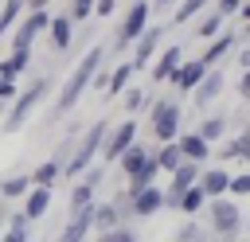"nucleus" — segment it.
I'll return each instance as SVG.
<instances>
[{"mask_svg": "<svg viewBox=\"0 0 250 242\" xmlns=\"http://www.w3.org/2000/svg\"><path fill=\"white\" fill-rule=\"evenodd\" d=\"M98 62H102V47H90V51L82 55V62L70 70V78H66V86H62V94H59V101H55V117H62L66 109H74V101L82 98V90H86L90 78L98 74Z\"/></svg>", "mask_w": 250, "mask_h": 242, "instance_id": "1", "label": "nucleus"}, {"mask_svg": "<svg viewBox=\"0 0 250 242\" xmlns=\"http://www.w3.org/2000/svg\"><path fill=\"white\" fill-rule=\"evenodd\" d=\"M105 133H109V121H94V129L82 137V144H78V148H74V156L62 164V172H66V176H78L82 168H90V160H94V152L102 148Z\"/></svg>", "mask_w": 250, "mask_h": 242, "instance_id": "2", "label": "nucleus"}, {"mask_svg": "<svg viewBox=\"0 0 250 242\" xmlns=\"http://www.w3.org/2000/svg\"><path fill=\"white\" fill-rule=\"evenodd\" d=\"M238 222H242L238 203L227 199V195H211V226H215V234L234 238V234H238Z\"/></svg>", "mask_w": 250, "mask_h": 242, "instance_id": "3", "label": "nucleus"}, {"mask_svg": "<svg viewBox=\"0 0 250 242\" xmlns=\"http://www.w3.org/2000/svg\"><path fill=\"white\" fill-rule=\"evenodd\" d=\"M148 23V0H133L129 4V12H125V20H121V27H117V51H125L137 35H141V27Z\"/></svg>", "mask_w": 250, "mask_h": 242, "instance_id": "4", "label": "nucleus"}, {"mask_svg": "<svg viewBox=\"0 0 250 242\" xmlns=\"http://www.w3.org/2000/svg\"><path fill=\"white\" fill-rule=\"evenodd\" d=\"M43 94H47V78H39L31 90H23V94H20V101L12 105V113H8V121H4V129H8V133H16V129L31 117V109L39 105V98H43Z\"/></svg>", "mask_w": 250, "mask_h": 242, "instance_id": "5", "label": "nucleus"}, {"mask_svg": "<svg viewBox=\"0 0 250 242\" xmlns=\"http://www.w3.org/2000/svg\"><path fill=\"white\" fill-rule=\"evenodd\" d=\"M152 133H156V141H176V133H180V105L176 101L152 105Z\"/></svg>", "mask_w": 250, "mask_h": 242, "instance_id": "6", "label": "nucleus"}, {"mask_svg": "<svg viewBox=\"0 0 250 242\" xmlns=\"http://www.w3.org/2000/svg\"><path fill=\"white\" fill-rule=\"evenodd\" d=\"M47 12L43 8H31V16H23L20 20V31H16V39H12V51H27L31 47V39L39 35V31H47Z\"/></svg>", "mask_w": 250, "mask_h": 242, "instance_id": "7", "label": "nucleus"}, {"mask_svg": "<svg viewBox=\"0 0 250 242\" xmlns=\"http://www.w3.org/2000/svg\"><path fill=\"white\" fill-rule=\"evenodd\" d=\"M133 141H137V121H121L117 129H109V133H105V141H102V148H98V152H102L105 160H117V156H121V148H125V144H133Z\"/></svg>", "mask_w": 250, "mask_h": 242, "instance_id": "8", "label": "nucleus"}, {"mask_svg": "<svg viewBox=\"0 0 250 242\" xmlns=\"http://www.w3.org/2000/svg\"><path fill=\"white\" fill-rule=\"evenodd\" d=\"M160 199H164V191H160L156 183H145V187H137V191L129 195V215L148 219V215H156V211H160Z\"/></svg>", "mask_w": 250, "mask_h": 242, "instance_id": "9", "label": "nucleus"}, {"mask_svg": "<svg viewBox=\"0 0 250 242\" xmlns=\"http://www.w3.org/2000/svg\"><path fill=\"white\" fill-rule=\"evenodd\" d=\"M203 70H207V62H203V59H188V62L180 59V62H176V70L168 74V82H176L180 90H191V86L203 78Z\"/></svg>", "mask_w": 250, "mask_h": 242, "instance_id": "10", "label": "nucleus"}, {"mask_svg": "<svg viewBox=\"0 0 250 242\" xmlns=\"http://www.w3.org/2000/svg\"><path fill=\"white\" fill-rule=\"evenodd\" d=\"M133 43H137V51H133L129 62H133V70H137V66H145V62L152 59V51H156V43H160V27H148V23H145L141 35H137Z\"/></svg>", "mask_w": 250, "mask_h": 242, "instance_id": "11", "label": "nucleus"}, {"mask_svg": "<svg viewBox=\"0 0 250 242\" xmlns=\"http://www.w3.org/2000/svg\"><path fill=\"white\" fill-rule=\"evenodd\" d=\"M191 94H195V101H199V105L215 101V98L223 94V70H211V66H207V70H203V78L191 86Z\"/></svg>", "mask_w": 250, "mask_h": 242, "instance_id": "12", "label": "nucleus"}, {"mask_svg": "<svg viewBox=\"0 0 250 242\" xmlns=\"http://www.w3.org/2000/svg\"><path fill=\"white\" fill-rule=\"evenodd\" d=\"M176 148L184 152V160H207L211 156V144L199 133H176Z\"/></svg>", "mask_w": 250, "mask_h": 242, "instance_id": "13", "label": "nucleus"}, {"mask_svg": "<svg viewBox=\"0 0 250 242\" xmlns=\"http://www.w3.org/2000/svg\"><path fill=\"white\" fill-rule=\"evenodd\" d=\"M23 195H27V203H23V215H27V219H39V215L51 207V183H31Z\"/></svg>", "mask_w": 250, "mask_h": 242, "instance_id": "14", "label": "nucleus"}, {"mask_svg": "<svg viewBox=\"0 0 250 242\" xmlns=\"http://www.w3.org/2000/svg\"><path fill=\"white\" fill-rule=\"evenodd\" d=\"M47 31H51L55 51H66V47L74 43V20H70V16H55V20H47Z\"/></svg>", "mask_w": 250, "mask_h": 242, "instance_id": "15", "label": "nucleus"}, {"mask_svg": "<svg viewBox=\"0 0 250 242\" xmlns=\"http://www.w3.org/2000/svg\"><path fill=\"white\" fill-rule=\"evenodd\" d=\"M90 226H94V203H86V207L74 211V219H70V226L62 230V238H66V242H78V238L90 234Z\"/></svg>", "mask_w": 250, "mask_h": 242, "instance_id": "16", "label": "nucleus"}, {"mask_svg": "<svg viewBox=\"0 0 250 242\" xmlns=\"http://www.w3.org/2000/svg\"><path fill=\"white\" fill-rule=\"evenodd\" d=\"M180 59H184V47H164V55H160L156 66H152V82H168V74L176 70Z\"/></svg>", "mask_w": 250, "mask_h": 242, "instance_id": "17", "label": "nucleus"}, {"mask_svg": "<svg viewBox=\"0 0 250 242\" xmlns=\"http://www.w3.org/2000/svg\"><path fill=\"white\" fill-rule=\"evenodd\" d=\"M227 180H230V176H227L223 168H207V172H199V180H195V183H199V187H203V195L211 199V195H223V191H227Z\"/></svg>", "mask_w": 250, "mask_h": 242, "instance_id": "18", "label": "nucleus"}, {"mask_svg": "<svg viewBox=\"0 0 250 242\" xmlns=\"http://www.w3.org/2000/svg\"><path fill=\"white\" fill-rule=\"evenodd\" d=\"M148 156H152L148 148H141V144H125V148H121V156H117V164L125 168V176H133V172H141V164H145Z\"/></svg>", "mask_w": 250, "mask_h": 242, "instance_id": "19", "label": "nucleus"}, {"mask_svg": "<svg viewBox=\"0 0 250 242\" xmlns=\"http://www.w3.org/2000/svg\"><path fill=\"white\" fill-rule=\"evenodd\" d=\"M203 203H207L203 187H199V183H188V187L180 191V207H176V211H184V215H195V211H199Z\"/></svg>", "mask_w": 250, "mask_h": 242, "instance_id": "20", "label": "nucleus"}, {"mask_svg": "<svg viewBox=\"0 0 250 242\" xmlns=\"http://www.w3.org/2000/svg\"><path fill=\"white\" fill-rule=\"evenodd\" d=\"M180 160H184V152L176 148V141H160V148H156V168H160V172H172Z\"/></svg>", "mask_w": 250, "mask_h": 242, "instance_id": "21", "label": "nucleus"}, {"mask_svg": "<svg viewBox=\"0 0 250 242\" xmlns=\"http://www.w3.org/2000/svg\"><path fill=\"white\" fill-rule=\"evenodd\" d=\"M234 43H238V35H219V39H211V43H207V51H203V62H207V66H211V62H219Z\"/></svg>", "mask_w": 250, "mask_h": 242, "instance_id": "22", "label": "nucleus"}, {"mask_svg": "<svg viewBox=\"0 0 250 242\" xmlns=\"http://www.w3.org/2000/svg\"><path fill=\"white\" fill-rule=\"evenodd\" d=\"M4 238H12V242H27V238H31V219H27L23 211H20V215H12V219H8Z\"/></svg>", "mask_w": 250, "mask_h": 242, "instance_id": "23", "label": "nucleus"}, {"mask_svg": "<svg viewBox=\"0 0 250 242\" xmlns=\"http://www.w3.org/2000/svg\"><path fill=\"white\" fill-rule=\"evenodd\" d=\"M129 78H133V62H121L113 74H105V90H109V94H121V90L129 86Z\"/></svg>", "mask_w": 250, "mask_h": 242, "instance_id": "24", "label": "nucleus"}, {"mask_svg": "<svg viewBox=\"0 0 250 242\" xmlns=\"http://www.w3.org/2000/svg\"><path fill=\"white\" fill-rule=\"evenodd\" d=\"M113 222H121V211H117L113 203H94V226L105 230V226H113Z\"/></svg>", "mask_w": 250, "mask_h": 242, "instance_id": "25", "label": "nucleus"}, {"mask_svg": "<svg viewBox=\"0 0 250 242\" xmlns=\"http://www.w3.org/2000/svg\"><path fill=\"white\" fill-rule=\"evenodd\" d=\"M27 59H31V47H27V51H12V59L0 62V78H16V74L27 66Z\"/></svg>", "mask_w": 250, "mask_h": 242, "instance_id": "26", "label": "nucleus"}, {"mask_svg": "<svg viewBox=\"0 0 250 242\" xmlns=\"http://www.w3.org/2000/svg\"><path fill=\"white\" fill-rule=\"evenodd\" d=\"M27 187H31V176H8V180H0V195H4V199L23 195Z\"/></svg>", "mask_w": 250, "mask_h": 242, "instance_id": "27", "label": "nucleus"}, {"mask_svg": "<svg viewBox=\"0 0 250 242\" xmlns=\"http://www.w3.org/2000/svg\"><path fill=\"white\" fill-rule=\"evenodd\" d=\"M223 133H227V121H223V117H207V121L199 125V137H203L207 144H215V141H223Z\"/></svg>", "mask_w": 250, "mask_h": 242, "instance_id": "28", "label": "nucleus"}, {"mask_svg": "<svg viewBox=\"0 0 250 242\" xmlns=\"http://www.w3.org/2000/svg\"><path fill=\"white\" fill-rule=\"evenodd\" d=\"M59 172H62V164H59V160H43V164L31 172V183H55V180H59Z\"/></svg>", "mask_w": 250, "mask_h": 242, "instance_id": "29", "label": "nucleus"}, {"mask_svg": "<svg viewBox=\"0 0 250 242\" xmlns=\"http://www.w3.org/2000/svg\"><path fill=\"white\" fill-rule=\"evenodd\" d=\"M23 4H27V0H4V8H0V35H4V31H8L16 20H20Z\"/></svg>", "mask_w": 250, "mask_h": 242, "instance_id": "30", "label": "nucleus"}, {"mask_svg": "<svg viewBox=\"0 0 250 242\" xmlns=\"http://www.w3.org/2000/svg\"><path fill=\"white\" fill-rule=\"evenodd\" d=\"M227 156H230V160H246V156H250V133L234 137V141L227 144Z\"/></svg>", "mask_w": 250, "mask_h": 242, "instance_id": "31", "label": "nucleus"}, {"mask_svg": "<svg viewBox=\"0 0 250 242\" xmlns=\"http://www.w3.org/2000/svg\"><path fill=\"white\" fill-rule=\"evenodd\" d=\"M219 23H223V16H219V12L211 8V12L203 16V23H199V31H195V35H199V39H211V35L219 31Z\"/></svg>", "mask_w": 250, "mask_h": 242, "instance_id": "32", "label": "nucleus"}, {"mask_svg": "<svg viewBox=\"0 0 250 242\" xmlns=\"http://www.w3.org/2000/svg\"><path fill=\"white\" fill-rule=\"evenodd\" d=\"M86 203H94V183H86V180H82V183L74 187V195H70V207L78 211V207H86Z\"/></svg>", "mask_w": 250, "mask_h": 242, "instance_id": "33", "label": "nucleus"}, {"mask_svg": "<svg viewBox=\"0 0 250 242\" xmlns=\"http://www.w3.org/2000/svg\"><path fill=\"white\" fill-rule=\"evenodd\" d=\"M203 4H207V0H184V4L176 8V16H172V20H176V23H188L195 12H203Z\"/></svg>", "mask_w": 250, "mask_h": 242, "instance_id": "34", "label": "nucleus"}, {"mask_svg": "<svg viewBox=\"0 0 250 242\" xmlns=\"http://www.w3.org/2000/svg\"><path fill=\"white\" fill-rule=\"evenodd\" d=\"M227 191H230V195H250V176H246V172H242V176H230V180H227Z\"/></svg>", "mask_w": 250, "mask_h": 242, "instance_id": "35", "label": "nucleus"}, {"mask_svg": "<svg viewBox=\"0 0 250 242\" xmlns=\"http://www.w3.org/2000/svg\"><path fill=\"white\" fill-rule=\"evenodd\" d=\"M102 238H109V242H133V230L129 226H105Z\"/></svg>", "mask_w": 250, "mask_h": 242, "instance_id": "36", "label": "nucleus"}, {"mask_svg": "<svg viewBox=\"0 0 250 242\" xmlns=\"http://www.w3.org/2000/svg\"><path fill=\"white\" fill-rule=\"evenodd\" d=\"M90 12H94V0H70V12H66V16H70V20H86Z\"/></svg>", "mask_w": 250, "mask_h": 242, "instance_id": "37", "label": "nucleus"}, {"mask_svg": "<svg viewBox=\"0 0 250 242\" xmlns=\"http://www.w3.org/2000/svg\"><path fill=\"white\" fill-rule=\"evenodd\" d=\"M238 4H242V0H219V4H215V12L227 20V16H234V12H238Z\"/></svg>", "mask_w": 250, "mask_h": 242, "instance_id": "38", "label": "nucleus"}, {"mask_svg": "<svg viewBox=\"0 0 250 242\" xmlns=\"http://www.w3.org/2000/svg\"><path fill=\"white\" fill-rule=\"evenodd\" d=\"M16 98V78H0V101Z\"/></svg>", "mask_w": 250, "mask_h": 242, "instance_id": "39", "label": "nucleus"}, {"mask_svg": "<svg viewBox=\"0 0 250 242\" xmlns=\"http://www.w3.org/2000/svg\"><path fill=\"white\" fill-rule=\"evenodd\" d=\"M125 101H129V109H137V105H145V94H141V90H129Z\"/></svg>", "mask_w": 250, "mask_h": 242, "instance_id": "40", "label": "nucleus"}, {"mask_svg": "<svg viewBox=\"0 0 250 242\" xmlns=\"http://www.w3.org/2000/svg\"><path fill=\"white\" fill-rule=\"evenodd\" d=\"M238 94H242V98L250 94V70H242V78H238Z\"/></svg>", "mask_w": 250, "mask_h": 242, "instance_id": "41", "label": "nucleus"}, {"mask_svg": "<svg viewBox=\"0 0 250 242\" xmlns=\"http://www.w3.org/2000/svg\"><path fill=\"white\" fill-rule=\"evenodd\" d=\"M43 4H47V0H31V8H43Z\"/></svg>", "mask_w": 250, "mask_h": 242, "instance_id": "42", "label": "nucleus"}]
</instances>
